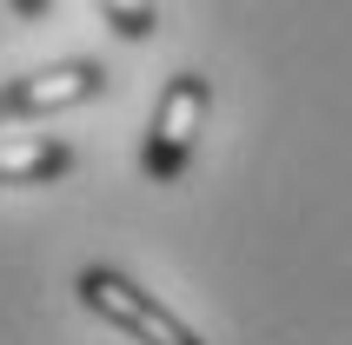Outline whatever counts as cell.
<instances>
[{"mask_svg": "<svg viewBox=\"0 0 352 345\" xmlns=\"http://www.w3.org/2000/svg\"><path fill=\"white\" fill-rule=\"evenodd\" d=\"M206 107H213V80L193 74V67H179L166 87H160V107L146 120V146H140V172L146 179H179L186 159H193V140L206 126Z\"/></svg>", "mask_w": 352, "mask_h": 345, "instance_id": "cell-1", "label": "cell"}, {"mask_svg": "<svg viewBox=\"0 0 352 345\" xmlns=\"http://www.w3.org/2000/svg\"><path fill=\"white\" fill-rule=\"evenodd\" d=\"M80 306L94 312V319H107L113 332H126L133 345H206L186 319H173L153 292H140L133 279L113 272V266H87L80 272Z\"/></svg>", "mask_w": 352, "mask_h": 345, "instance_id": "cell-2", "label": "cell"}, {"mask_svg": "<svg viewBox=\"0 0 352 345\" xmlns=\"http://www.w3.org/2000/svg\"><path fill=\"white\" fill-rule=\"evenodd\" d=\"M107 93V67L100 60H60V67H40L27 80H7L0 87V113L7 120H34V113H67V107H87V100Z\"/></svg>", "mask_w": 352, "mask_h": 345, "instance_id": "cell-3", "label": "cell"}, {"mask_svg": "<svg viewBox=\"0 0 352 345\" xmlns=\"http://www.w3.org/2000/svg\"><path fill=\"white\" fill-rule=\"evenodd\" d=\"M74 172V146L67 140H0V186H40V179H67Z\"/></svg>", "mask_w": 352, "mask_h": 345, "instance_id": "cell-4", "label": "cell"}, {"mask_svg": "<svg viewBox=\"0 0 352 345\" xmlns=\"http://www.w3.org/2000/svg\"><path fill=\"white\" fill-rule=\"evenodd\" d=\"M100 14H107V27H113L120 40H153L160 34V7L153 0H94Z\"/></svg>", "mask_w": 352, "mask_h": 345, "instance_id": "cell-5", "label": "cell"}, {"mask_svg": "<svg viewBox=\"0 0 352 345\" xmlns=\"http://www.w3.org/2000/svg\"><path fill=\"white\" fill-rule=\"evenodd\" d=\"M7 7H14L20 20H40V14H47V7H54V0H7Z\"/></svg>", "mask_w": 352, "mask_h": 345, "instance_id": "cell-6", "label": "cell"}, {"mask_svg": "<svg viewBox=\"0 0 352 345\" xmlns=\"http://www.w3.org/2000/svg\"><path fill=\"white\" fill-rule=\"evenodd\" d=\"M0 120H7V113H0Z\"/></svg>", "mask_w": 352, "mask_h": 345, "instance_id": "cell-7", "label": "cell"}]
</instances>
